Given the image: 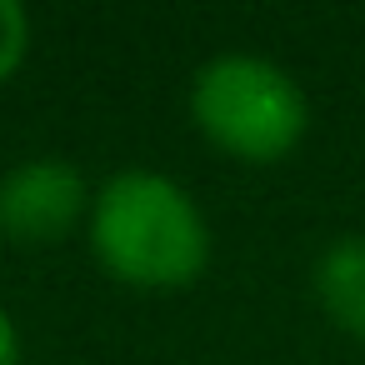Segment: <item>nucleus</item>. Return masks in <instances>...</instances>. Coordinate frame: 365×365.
Segmentation results:
<instances>
[{
  "label": "nucleus",
  "instance_id": "obj_1",
  "mask_svg": "<svg viewBox=\"0 0 365 365\" xmlns=\"http://www.w3.org/2000/svg\"><path fill=\"white\" fill-rule=\"evenodd\" d=\"M106 275L130 290H185L210 260V225L195 195L160 170L110 175L86 220Z\"/></svg>",
  "mask_w": 365,
  "mask_h": 365
},
{
  "label": "nucleus",
  "instance_id": "obj_2",
  "mask_svg": "<svg viewBox=\"0 0 365 365\" xmlns=\"http://www.w3.org/2000/svg\"><path fill=\"white\" fill-rule=\"evenodd\" d=\"M190 120L220 155L240 165H275L305 140L310 101L285 66L225 51L195 71Z\"/></svg>",
  "mask_w": 365,
  "mask_h": 365
},
{
  "label": "nucleus",
  "instance_id": "obj_3",
  "mask_svg": "<svg viewBox=\"0 0 365 365\" xmlns=\"http://www.w3.org/2000/svg\"><path fill=\"white\" fill-rule=\"evenodd\" d=\"M96 190L61 155H31L0 175V235L26 250L61 245L81 220H91Z\"/></svg>",
  "mask_w": 365,
  "mask_h": 365
},
{
  "label": "nucleus",
  "instance_id": "obj_4",
  "mask_svg": "<svg viewBox=\"0 0 365 365\" xmlns=\"http://www.w3.org/2000/svg\"><path fill=\"white\" fill-rule=\"evenodd\" d=\"M310 295L340 335L365 340V235H335L315 255Z\"/></svg>",
  "mask_w": 365,
  "mask_h": 365
},
{
  "label": "nucleus",
  "instance_id": "obj_5",
  "mask_svg": "<svg viewBox=\"0 0 365 365\" xmlns=\"http://www.w3.org/2000/svg\"><path fill=\"white\" fill-rule=\"evenodd\" d=\"M31 51V16L21 0H0V86H6Z\"/></svg>",
  "mask_w": 365,
  "mask_h": 365
},
{
  "label": "nucleus",
  "instance_id": "obj_6",
  "mask_svg": "<svg viewBox=\"0 0 365 365\" xmlns=\"http://www.w3.org/2000/svg\"><path fill=\"white\" fill-rule=\"evenodd\" d=\"M21 360V330L11 320V310L0 305V365H16Z\"/></svg>",
  "mask_w": 365,
  "mask_h": 365
}]
</instances>
